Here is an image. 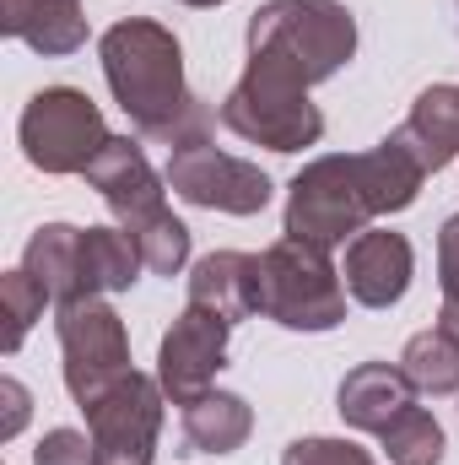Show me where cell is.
Here are the masks:
<instances>
[{
  "mask_svg": "<svg viewBox=\"0 0 459 465\" xmlns=\"http://www.w3.org/2000/svg\"><path fill=\"white\" fill-rule=\"evenodd\" d=\"M422 179H427L422 163L395 141V130L373 152H330V157H314L287 184L281 232L287 238H303L314 249L351 243L356 232H367L378 217L405 212L422 195Z\"/></svg>",
  "mask_w": 459,
  "mask_h": 465,
  "instance_id": "1",
  "label": "cell"
},
{
  "mask_svg": "<svg viewBox=\"0 0 459 465\" xmlns=\"http://www.w3.org/2000/svg\"><path fill=\"white\" fill-rule=\"evenodd\" d=\"M98 60H103V82H109L114 104L124 109L141 141H157L168 152L211 141L217 114L200 93H190L184 49H179L173 27H162L151 16H124L98 38Z\"/></svg>",
  "mask_w": 459,
  "mask_h": 465,
  "instance_id": "2",
  "label": "cell"
},
{
  "mask_svg": "<svg viewBox=\"0 0 459 465\" xmlns=\"http://www.w3.org/2000/svg\"><path fill=\"white\" fill-rule=\"evenodd\" d=\"M249 60L319 87L356 54V16L346 0H265L249 16Z\"/></svg>",
  "mask_w": 459,
  "mask_h": 465,
  "instance_id": "3",
  "label": "cell"
},
{
  "mask_svg": "<svg viewBox=\"0 0 459 465\" xmlns=\"http://www.w3.org/2000/svg\"><path fill=\"white\" fill-rule=\"evenodd\" d=\"M346 282L330 265V249H314L303 238H276L259 254V314L281 331L325 336L346 320Z\"/></svg>",
  "mask_w": 459,
  "mask_h": 465,
  "instance_id": "4",
  "label": "cell"
},
{
  "mask_svg": "<svg viewBox=\"0 0 459 465\" xmlns=\"http://www.w3.org/2000/svg\"><path fill=\"white\" fill-rule=\"evenodd\" d=\"M217 119L238 141L265 146V152H303V146H319V135H325V114L308 104V87L259 60L243 65V76L232 82Z\"/></svg>",
  "mask_w": 459,
  "mask_h": 465,
  "instance_id": "5",
  "label": "cell"
},
{
  "mask_svg": "<svg viewBox=\"0 0 459 465\" xmlns=\"http://www.w3.org/2000/svg\"><path fill=\"white\" fill-rule=\"evenodd\" d=\"M16 141L38 173L65 179V173L93 168V157L109 146V124L82 87H44L27 98V109L16 119Z\"/></svg>",
  "mask_w": 459,
  "mask_h": 465,
  "instance_id": "6",
  "label": "cell"
},
{
  "mask_svg": "<svg viewBox=\"0 0 459 465\" xmlns=\"http://www.w3.org/2000/svg\"><path fill=\"white\" fill-rule=\"evenodd\" d=\"M162 384L157 373H119L109 390H98L87 411V433L98 444V465H151L157 433H162Z\"/></svg>",
  "mask_w": 459,
  "mask_h": 465,
  "instance_id": "7",
  "label": "cell"
},
{
  "mask_svg": "<svg viewBox=\"0 0 459 465\" xmlns=\"http://www.w3.org/2000/svg\"><path fill=\"white\" fill-rule=\"evenodd\" d=\"M168 190L200 212H228V217H254L276 195V184L259 163L232 157L217 141H195V146L168 152Z\"/></svg>",
  "mask_w": 459,
  "mask_h": 465,
  "instance_id": "8",
  "label": "cell"
},
{
  "mask_svg": "<svg viewBox=\"0 0 459 465\" xmlns=\"http://www.w3.org/2000/svg\"><path fill=\"white\" fill-rule=\"evenodd\" d=\"M60 336V368H65V390L76 406H87L98 390H109L119 373H130V336L124 320L103 298H82V303H60L54 320Z\"/></svg>",
  "mask_w": 459,
  "mask_h": 465,
  "instance_id": "9",
  "label": "cell"
},
{
  "mask_svg": "<svg viewBox=\"0 0 459 465\" xmlns=\"http://www.w3.org/2000/svg\"><path fill=\"white\" fill-rule=\"evenodd\" d=\"M228 336L232 325L222 314H206L195 303H184V314L162 331V347H157V384L173 406L206 395L217 384V373L228 368Z\"/></svg>",
  "mask_w": 459,
  "mask_h": 465,
  "instance_id": "10",
  "label": "cell"
},
{
  "mask_svg": "<svg viewBox=\"0 0 459 465\" xmlns=\"http://www.w3.org/2000/svg\"><path fill=\"white\" fill-rule=\"evenodd\" d=\"M82 179L103 195V206L119 217V228L168 206V173H157L151 157L141 152V141H130V135H109V146L93 157V168Z\"/></svg>",
  "mask_w": 459,
  "mask_h": 465,
  "instance_id": "11",
  "label": "cell"
},
{
  "mask_svg": "<svg viewBox=\"0 0 459 465\" xmlns=\"http://www.w3.org/2000/svg\"><path fill=\"white\" fill-rule=\"evenodd\" d=\"M411 276H416V254H411L405 232L367 228L346 243L341 282H346V292H351V303H362V309H395L411 292Z\"/></svg>",
  "mask_w": 459,
  "mask_h": 465,
  "instance_id": "12",
  "label": "cell"
},
{
  "mask_svg": "<svg viewBox=\"0 0 459 465\" xmlns=\"http://www.w3.org/2000/svg\"><path fill=\"white\" fill-rule=\"evenodd\" d=\"M405 406H416V384L400 362H356L336 390V411L356 433H384Z\"/></svg>",
  "mask_w": 459,
  "mask_h": 465,
  "instance_id": "13",
  "label": "cell"
},
{
  "mask_svg": "<svg viewBox=\"0 0 459 465\" xmlns=\"http://www.w3.org/2000/svg\"><path fill=\"white\" fill-rule=\"evenodd\" d=\"M190 303L206 314H222L228 325L259 314V254L211 249L190 265Z\"/></svg>",
  "mask_w": 459,
  "mask_h": 465,
  "instance_id": "14",
  "label": "cell"
},
{
  "mask_svg": "<svg viewBox=\"0 0 459 465\" xmlns=\"http://www.w3.org/2000/svg\"><path fill=\"white\" fill-rule=\"evenodd\" d=\"M0 33L22 38L44 60H60L87 44V16L82 0H0Z\"/></svg>",
  "mask_w": 459,
  "mask_h": 465,
  "instance_id": "15",
  "label": "cell"
},
{
  "mask_svg": "<svg viewBox=\"0 0 459 465\" xmlns=\"http://www.w3.org/2000/svg\"><path fill=\"white\" fill-rule=\"evenodd\" d=\"M395 141L422 163V173L449 168V163L459 157V82L427 87V93L411 104V114L400 119Z\"/></svg>",
  "mask_w": 459,
  "mask_h": 465,
  "instance_id": "16",
  "label": "cell"
},
{
  "mask_svg": "<svg viewBox=\"0 0 459 465\" xmlns=\"http://www.w3.org/2000/svg\"><path fill=\"white\" fill-rule=\"evenodd\" d=\"M22 271L49 292V303H82L87 276H82V228L71 223H44L22 249Z\"/></svg>",
  "mask_w": 459,
  "mask_h": 465,
  "instance_id": "17",
  "label": "cell"
},
{
  "mask_svg": "<svg viewBox=\"0 0 459 465\" xmlns=\"http://www.w3.org/2000/svg\"><path fill=\"white\" fill-rule=\"evenodd\" d=\"M179 422H184V439H190L195 455H232L254 433V406L243 395L211 384L206 395H195V401L179 406Z\"/></svg>",
  "mask_w": 459,
  "mask_h": 465,
  "instance_id": "18",
  "label": "cell"
},
{
  "mask_svg": "<svg viewBox=\"0 0 459 465\" xmlns=\"http://www.w3.org/2000/svg\"><path fill=\"white\" fill-rule=\"evenodd\" d=\"M146 271L135 238L124 228H82V276H87V298L103 292H130L135 276Z\"/></svg>",
  "mask_w": 459,
  "mask_h": 465,
  "instance_id": "19",
  "label": "cell"
},
{
  "mask_svg": "<svg viewBox=\"0 0 459 465\" xmlns=\"http://www.w3.org/2000/svg\"><path fill=\"white\" fill-rule=\"evenodd\" d=\"M400 368L416 384V395H459V341L444 325L416 331L400 351Z\"/></svg>",
  "mask_w": 459,
  "mask_h": 465,
  "instance_id": "20",
  "label": "cell"
},
{
  "mask_svg": "<svg viewBox=\"0 0 459 465\" xmlns=\"http://www.w3.org/2000/svg\"><path fill=\"white\" fill-rule=\"evenodd\" d=\"M384 455L389 465H444V428H438V417L427 411V406H405L384 433Z\"/></svg>",
  "mask_w": 459,
  "mask_h": 465,
  "instance_id": "21",
  "label": "cell"
},
{
  "mask_svg": "<svg viewBox=\"0 0 459 465\" xmlns=\"http://www.w3.org/2000/svg\"><path fill=\"white\" fill-rule=\"evenodd\" d=\"M130 238H135V249H141V260H146V271L151 276H179L184 265H190V228L162 206V212H151V217H141V223H130Z\"/></svg>",
  "mask_w": 459,
  "mask_h": 465,
  "instance_id": "22",
  "label": "cell"
},
{
  "mask_svg": "<svg viewBox=\"0 0 459 465\" xmlns=\"http://www.w3.org/2000/svg\"><path fill=\"white\" fill-rule=\"evenodd\" d=\"M0 303H5V336H0V351L5 357H16L22 341H27V331L44 320V303H49V292L16 265V271H5L0 276Z\"/></svg>",
  "mask_w": 459,
  "mask_h": 465,
  "instance_id": "23",
  "label": "cell"
},
{
  "mask_svg": "<svg viewBox=\"0 0 459 465\" xmlns=\"http://www.w3.org/2000/svg\"><path fill=\"white\" fill-rule=\"evenodd\" d=\"M281 465H373V455L351 439H292Z\"/></svg>",
  "mask_w": 459,
  "mask_h": 465,
  "instance_id": "24",
  "label": "cell"
},
{
  "mask_svg": "<svg viewBox=\"0 0 459 465\" xmlns=\"http://www.w3.org/2000/svg\"><path fill=\"white\" fill-rule=\"evenodd\" d=\"M33 465H98V444L82 428H49L33 450Z\"/></svg>",
  "mask_w": 459,
  "mask_h": 465,
  "instance_id": "25",
  "label": "cell"
},
{
  "mask_svg": "<svg viewBox=\"0 0 459 465\" xmlns=\"http://www.w3.org/2000/svg\"><path fill=\"white\" fill-rule=\"evenodd\" d=\"M0 406H5V411H0V439H16V433L27 428V417H33V390L5 373V379H0Z\"/></svg>",
  "mask_w": 459,
  "mask_h": 465,
  "instance_id": "26",
  "label": "cell"
},
{
  "mask_svg": "<svg viewBox=\"0 0 459 465\" xmlns=\"http://www.w3.org/2000/svg\"><path fill=\"white\" fill-rule=\"evenodd\" d=\"M438 287L444 298H459V212L438 232Z\"/></svg>",
  "mask_w": 459,
  "mask_h": 465,
  "instance_id": "27",
  "label": "cell"
},
{
  "mask_svg": "<svg viewBox=\"0 0 459 465\" xmlns=\"http://www.w3.org/2000/svg\"><path fill=\"white\" fill-rule=\"evenodd\" d=\"M438 325H444V331L459 341V298H444V309H438Z\"/></svg>",
  "mask_w": 459,
  "mask_h": 465,
  "instance_id": "28",
  "label": "cell"
},
{
  "mask_svg": "<svg viewBox=\"0 0 459 465\" xmlns=\"http://www.w3.org/2000/svg\"><path fill=\"white\" fill-rule=\"evenodd\" d=\"M179 5H195V11H206V5H222V0H179Z\"/></svg>",
  "mask_w": 459,
  "mask_h": 465,
  "instance_id": "29",
  "label": "cell"
}]
</instances>
